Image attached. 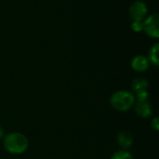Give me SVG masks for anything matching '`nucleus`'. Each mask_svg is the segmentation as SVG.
I'll return each mask as SVG.
<instances>
[{
    "mask_svg": "<svg viewBox=\"0 0 159 159\" xmlns=\"http://www.w3.org/2000/svg\"><path fill=\"white\" fill-rule=\"evenodd\" d=\"M3 143L5 149L12 155H20L24 153L28 146L29 141L27 137L20 132H11L4 136Z\"/></svg>",
    "mask_w": 159,
    "mask_h": 159,
    "instance_id": "1",
    "label": "nucleus"
},
{
    "mask_svg": "<svg viewBox=\"0 0 159 159\" xmlns=\"http://www.w3.org/2000/svg\"><path fill=\"white\" fill-rule=\"evenodd\" d=\"M136 102L135 96L129 90H118L112 94L110 98L111 106L118 112H127L131 109Z\"/></svg>",
    "mask_w": 159,
    "mask_h": 159,
    "instance_id": "2",
    "label": "nucleus"
},
{
    "mask_svg": "<svg viewBox=\"0 0 159 159\" xmlns=\"http://www.w3.org/2000/svg\"><path fill=\"white\" fill-rule=\"evenodd\" d=\"M143 32L149 37L157 39L159 37V16L157 13L147 16L143 20Z\"/></svg>",
    "mask_w": 159,
    "mask_h": 159,
    "instance_id": "3",
    "label": "nucleus"
},
{
    "mask_svg": "<svg viewBox=\"0 0 159 159\" xmlns=\"http://www.w3.org/2000/svg\"><path fill=\"white\" fill-rule=\"evenodd\" d=\"M129 16L132 21H143L148 16V7L143 1H134L129 8Z\"/></svg>",
    "mask_w": 159,
    "mask_h": 159,
    "instance_id": "4",
    "label": "nucleus"
},
{
    "mask_svg": "<svg viewBox=\"0 0 159 159\" xmlns=\"http://www.w3.org/2000/svg\"><path fill=\"white\" fill-rule=\"evenodd\" d=\"M134 105L136 114L142 118H148L153 114L152 105L148 101H137Z\"/></svg>",
    "mask_w": 159,
    "mask_h": 159,
    "instance_id": "5",
    "label": "nucleus"
},
{
    "mask_svg": "<svg viewBox=\"0 0 159 159\" xmlns=\"http://www.w3.org/2000/svg\"><path fill=\"white\" fill-rule=\"evenodd\" d=\"M131 68L138 73H143L145 72L149 66H150V62L147 59V57L143 56V55H137L135 56L132 60H131Z\"/></svg>",
    "mask_w": 159,
    "mask_h": 159,
    "instance_id": "6",
    "label": "nucleus"
},
{
    "mask_svg": "<svg viewBox=\"0 0 159 159\" xmlns=\"http://www.w3.org/2000/svg\"><path fill=\"white\" fill-rule=\"evenodd\" d=\"M117 143L118 145L122 148V150H128L129 148H130L133 144L134 142V138L133 135L127 130L121 131L116 138Z\"/></svg>",
    "mask_w": 159,
    "mask_h": 159,
    "instance_id": "7",
    "label": "nucleus"
},
{
    "mask_svg": "<svg viewBox=\"0 0 159 159\" xmlns=\"http://www.w3.org/2000/svg\"><path fill=\"white\" fill-rule=\"evenodd\" d=\"M149 86V83L146 78L144 77H136L133 79L131 83V88L134 92L140 91V90H147Z\"/></svg>",
    "mask_w": 159,
    "mask_h": 159,
    "instance_id": "8",
    "label": "nucleus"
},
{
    "mask_svg": "<svg viewBox=\"0 0 159 159\" xmlns=\"http://www.w3.org/2000/svg\"><path fill=\"white\" fill-rule=\"evenodd\" d=\"M158 51H159V44L155 43L154 46L150 48L149 54H148V61L150 64H153L154 66L157 67L159 65V59H158Z\"/></svg>",
    "mask_w": 159,
    "mask_h": 159,
    "instance_id": "9",
    "label": "nucleus"
},
{
    "mask_svg": "<svg viewBox=\"0 0 159 159\" xmlns=\"http://www.w3.org/2000/svg\"><path fill=\"white\" fill-rule=\"evenodd\" d=\"M110 159H133V157L128 150H119L116 152Z\"/></svg>",
    "mask_w": 159,
    "mask_h": 159,
    "instance_id": "10",
    "label": "nucleus"
},
{
    "mask_svg": "<svg viewBox=\"0 0 159 159\" xmlns=\"http://www.w3.org/2000/svg\"><path fill=\"white\" fill-rule=\"evenodd\" d=\"M135 99H137V101H148L149 98V93L147 92V90H140L135 92Z\"/></svg>",
    "mask_w": 159,
    "mask_h": 159,
    "instance_id": "11",
    "label": "nucleus"
},
{
    "mask_svg": "<svg viewBox=\"0 0 159 159\" xmlns=\"http://www.w3.org/2000/svg\"><path fill=\"white\" fill-rule=\"evenodd\" d=\"M131 29L135 33L143 32V21H132L131 22Z\"/></svg>",
    "mask_w": 159,
    "mask_h": 159,
    "instance_id": "12",
    "label": "nucleus"
},
{
    "mask_svg": "<svg viewBox=\"0 0 159 159\" xmlns=\"http://www.w3.org/2000/svg\"><path fill=\"white\" fill-rule=\"evenodd\" d=\"M151 127L156 130V131H158L159 129V118L158 117H155L152 119L151 121Z\"/></svg>",
    "mask_w": 159,
    "mask_h": 159,
    "instance_id": "13",
    "label": "nucleus"
},
{
    "mask_svg": "<svg viewBox=\"0 0 159 159\" xmlns=\"http://www.w3.org/2000/svg\"><path fill=\"white\" fill-rule=\"evenodd\" d=\"M5 136V132H4V129L0 126V140H2Z\"/></svg>",
    "mask_w": 159,
    "mask_h": 159,
    "instance_id": "14",
    "label": "nucleus"
}]
</instances>
